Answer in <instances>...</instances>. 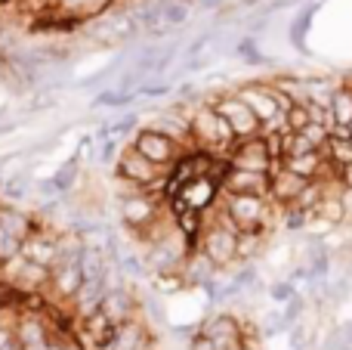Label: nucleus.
<instances>
[{"label":"nucleus","mask_w":352,"mask_h":350,"mask_svg":"<svg viewBox=\"0 0 352 350\" xmlns=\"http://www.w3.org/2000/svg\"><path fill=\"white\" fill-rule=\"evenodd\" d=\"M306 217H309V211H303V208H297V205H291L287 208V214H285V227L287 229H300L306 223Z\"/></svg>","instance_id":"36"},{"label":"nucleus","mask_w":352,"mask_h":350,"mask_svg":"<svg viewBox=\"0 0 352 350\" xmlns=\"http://www.w3.org/2000/svg\"><path fill=\"white\" fill-rule=\"evenodd\" d=\"M349 130H352V124H349Z\"/></svg>","instance_id":"50"},{"label":"nucleus","mask_w":352,"mask_h":350,"mask_svg":"<svg viewBox=\"0 0 352 350\" xmlns=\"http://www.w3.org/2000/svg\"><path fill=\"white\" fill-rule=\"evenodd\" d=\"M22 254L28 260H34V264L56 267V260H59V239L47 236V233H31L28 239L22 242Z\"/></svg>","instance_id":"14"},{"label":"nucleus","mask_w":352,"mask_h":350,"mask_svg":"<svg viewBox=\"0 0 352 350\" xmlns=\"http://www.w3.org/2000/svg\"><path fill=\"white\" fill-rule=\"evenodd\" d=\"M109 264H111V260H105L102 248L84 245V254H80V273H84V279H105Z\"/></svg>","instance_id":"20"},{"label":"nucleus","mask_w":352,"mask_h":350,"mask_svg":"<svg viewBox=\"0 0 352 350\" xmlns=\"http://www.w3.org/2000/svg\"><path fill=\"white\" fill-rule=\"evenodd\" d=\"M3 183H6V174H3V161H0V189H3Z\"/></svg>","instance_id":"48"},{"label":"nucleus","mask_w":352,"mask_h":350,"mask_svg":"<svg viewBox=\"0 0 352 350\" xmlns=\"http://www.w3.org/2000/svg\"><path fill=\"white\" fill-rule=\"evenodd\" d=\"M322 152H324V158L340 171L343 165H352V136H331V143Z\"/></svg>","instance_id":"22"},{"label":"nucleus","mask_w":352,"mask_h":350,"mask_svg":"<svg viewBox=\"0 0 352 350\" xmlns=\"http://www.w3.org/2000/svg\"><path fill=\"white\" fill-rule=\"evenodd\" d=\"M188 350H217V347H213V341L207 338L204 332H201L198 338H192V347H188Z\"/></svg>","instance_id":"41"},{"label":"nucleus","mask_w":352,"mask_h":350,"mask_svg":"<svg viewBox=\"0 0 352 350\" xmlns=\"http://www.w3.org/2000/svg\"><path fill=\"white\" fill-rule=\"evenodd\" d=\"M12 130H16V124H12V121L10 124H0V134H12Z\"/></svg>","instance_id":"46"},{"label":"nucleus","mask_w":352,"mask_h":350,"mask_svg":"<svg viewBox=\"0 0 352 350\" xmlns=\"http://www.w3.org/2000/svg\"><path fill=\"white\" fill-rule=\"evenodd\" d=\"M291 298H294V285L291 282H281V285H275V289H272V301H291Z\"/></svg>","instance_id":"40"},{"label":"nucleus","mask_w":352,"mask_h":350,"mask_svg":"<svg viewBox=\"0 0 352 350\" xmlns=\"http://www.w3.org/2000/svg\"><path fill=\"white\" fill-rule=\"evenodd\" d=\"M84 282H87V279H84V273H80V264H59V267H53V279H50V285L56 289V295L74 298Z\"/></svg>","instance_id":"16"},{"label":"nucleus","mask_w":352,"mask_h":350,"mask_svg":"<svg viewBox=\"0 0 352 350\" xmlns=\"http://www.w3.org/2000/svg\"><path fill=\"white\" fill-rule=\"evenodd\" d=\"M111 260H118V264L124 267V273H127V276H133V279H142L148 273V264L140 258V254H133V251H118Z\"/></svg>","instance_id":"31"},{"label":"nucleus","mask_w":352,"mask_h":350,"mask_svg":"<svg viewBox=\"0 0 352 350\" xmlns=\"http://www.w3.org/2000/svg\"><path fill=\"white\" fill-rule=\"evenodd\" d=\"M309 186V180L306 177H300V174H294V171H287L285 165L281 167H275L272 171V183H269V196L275 198V202H281V205H294L297 202V196Z\"/></svg>","instance_id":"11"},{"label":"nucleus","mask_w":352,"mask_h":350,"mask_svg":"<svg viewBox=\"0 0 352 350\" xmlns=\"http://www.w3.org/2000/svg\"><path fill=\"white\" fill-rule=\"evenodd\" d=\"M192 134H195L198 149H207V152H213V149H226V155H229L232 146L238 143L232 124L219 115L217 105H213L210 99H198V103H195V109H192Z\"/></svg>","instance_id":"1"},{"label":"nucleus","mask_w":352,"mask_h":350,"mask_svg":"<svg viewBox=\"0 0 352 350\" xmlns=\"http://www.w3.org/2000/svg\"><path fill=\"white\" fill-rule=\"evenodd\" d=\"M133 146L140 149L146 158H152L155 165H161V167H173L176 161L186 155V149H182L179 143L170 140L167 134H161V130H155L152 124H148V127H142V130H136V134H133Z\"/></svg>","instance_id":"7"},{"label":"nucleus","mask_w":352,"mask_h":350,"mask_svg":"<svg viewBox=\"0 0 352 350\" xmlns=\"http://www.w3.org/2000/svg\"><path fill=\"white\" fill-rule=\"evenodd\" d=\"M331 112H334L337 124H352V87H337L334 99H331Z\"/></svg>","instance_id":"25"},{"label":"nucleus","mask_w":352,"mask_h":350,"mask_svg":"<svg viewBox=\"0 0 352 350\" xmlns=\"http://www.w3.org/2000/svg\"><path fill=\"white\" fill-rule=\"evenodd\" d=\"M340 180H343V186H352V165L340 167Z\"/></svg>","instance_id":"44"},{"label":"nucleus","mask_w":352,"mask_h":350,"mask_svg":"<svg viewBox=\"0 0 352 350\" xmlns=\"http://www.w3.org/2000/svg\"><path fill=\"white\" fill-rule=\"evenodd\" d=\"M84 326H87V335L93 338V347L109 350V347H111V341L118 338V329H121V322L109 320V316H105L102 310H99V313H93L90 320H84Z\"/></svg>","instance_id":"17"},{"label":"nucleus","mask_w":352,"mask_h":350,"mask_svg":"<svg viewBox=\"0 0 352 350\" xmlns=\"http://www.w3.org/2000/svg\"><path fill=\"white\" fill-rule=\"evenodd\" d=\"M182 260H186V254H182L173 242H158V245H152L146 264H148V270H155V273H173Z\"/></svg>","instance_id":"18"},{"label":"nucleus","mask_w":352,"mask_h":350,"mask_svg":"<svg viewBox=\"0 0 352 350\" xmlns=\"http://www.w3.org/2000/svg\"><path fill=\"white\" fill-rule=\"evenodd\" d=\"M316 10H318V3H309L303 12H300L297 19H294V25H291V41L297 43L300 50H303V41H306V31H309V19L316 16Z\"/></svg>","instance_id":"32"},{"label":"nucleus","mask_w":352,"mask_h":350,"mask_svg":"<svg viewBox=\"0 0 352 350\" xmlns=\"http://www.w3.org/2000/svg\"><path fill=\"white\" fill-rule=\"evenodd\" d=\"M0 227H6L10 233H16L22 242L28 239L31 233H34L28 214H22V211H16V208H3V205H0Z\"/></svg>","instance_id":"21"},{"label":"nucleus","mask_w":352,"mask_h":350,"mask_svg":"<svg viewBox=\"0 0 352 350\" xmlns=\"http://www.w3.org/2000/svg\"><path fill=\"white\" fill-rule=\"evenodd\" d=\"M50 350H74L72 344H50Z\"/></svg>","instance_id":"47"},{"label":"nucleus","mask_w":352,"mask_h":350,"mask_svg":"<svg viewBox=\"0 0 352 350\" xmlns=\"http://www.w3.org/2000/svg\"><path fill=\"white\" fill-rule=\"evenodd\" d=\"M269 183H272V174L269 171H244V167H232L226 171L223 180V192H250V196H269Z\"/></svg>","instance_id":"9"},{"label":"nucleus","mask_w":352,"mask_h":350,"mask_svg":"<svg viewBox=\"0 0 352 350\" xmlns=\"http://www.w3.org/2000/svg\"><path fill=\"white\" fill-rule=\"evenodd\" d=\"M238 93H241L244 103H248L250 109L256 112V118H260L263 124L272 121V118L278 115L281 109H291V105H294L291 96H285L278 87L266 84V81H250V84H244Z\"/></svg>","instance_id":"6"},{"label":"nucleus","mask_w":352,"mask_h":350,"mask_svg":"<svg viewBox=\"0 0 352 350\" xmlns=\"http://www.w3.org/2000/svg\"><path fill=\"white\" fill-rule=\"evenodd\" d=\"M142 347H146V326L140 320H130V322H121L118 338L111 341L109 350H142Z\"/></svg>","instance_id":"19"},{"label":"nucleus","mask_w":352,"mask_h":350,"mask_svg":"<svg viewBox=\"0 0 352 350\" xmlns=\"http://www.w3.org/2000/svg\"><path fill=\"white\" fill-rule=\"evenodd\" d=\"M115 171H118V177H121V180H127L130 186H140V189L158 186L161 180L167 177L164 167L155 165L152 158H146V155H142L133 143L121 149V155H118V161H115Z\"/></svg>","instance_id":"3"},{"label":"nucleus","mask_w":352,"mask_h":350,"mask_svg":"<svg viewBox=\"0 0 352 350\" xmlns=\"http://www.w3.org/2000/svg\"><path fill=\"white\" fill-rule=\"evenodd\" d=\"M213 37H217V31H201L195 41H188L186 47H182V59H198V56H204V50L213 43Z\"/></svg>","instance_id":"35"},{"label":"nucleus","mask_w":352,"mask_h":350,"mask_svg":"<svg viewBox=\"0 0 352 350\" xmlns=\"http://www.w3.org/2000/svg\"><path fill=\"white\" fill-rule=\"evenodd\" d=\"M201 332L213 341L217 350L241 347L238 344V341H241V329H238V322L232 320V316H213V320H207L204 326H201Z\"/></svg>","instance_id":"12"},{"label":"nucleus","mask_w":352,"mask_h":350,"mask_svg":"<svg viewBox=\"0 0 352 350\" xmlns=\"http://www.w3.org/2000/svg\"><path fill=\"white\" fill-rule=\"evenodd\" d=\"M31 186H34L31 174L28 171H19V174H12V177H6V183H3V189H0V192H3L10 202H22V198L31 196Z\"/></svg>","instance_id":"24"},{"label":"nucleus","mask_w":352,"mask_h":350,"mask_svg":"<svg viewBox=\"0 0 352 350\" xmlns=\"http://www.w3.org/2000/svg\"><path fill=\"white\" fill-rule=\"evenodd\" d=\"M3 350H25V344H22V341H19V338H16V341H12V344H6Z\"/></svg>","instance_id":"45"},{"label":"nucleus","mask_w":352,"mask_h":350,"mask_svg":"<svg viewBox=\"0 0 352 350\" xmlns=\"http://www.w3.org/2000/svg\"><path fill=\"white\" fill-rule=\"evenodd\" d=\"M340 198H343V208H346V217H352V186H343Z\"/></svg>","instance_id":"43"},{"label":"nucleus","mask_w":352,"mask_h":350,"mask_svg":"<svg viewBox=\"0 0 352 350\" xmlns=\"http://www.w3.org/2000/svg\"><path fill=\"white\" fill-rule=\"evenodd\" d=\"M25 350H50V344H37V347H25Z\"/></svg>","instance_id":"49"},{"label":"nucleus","mask_w":352,"mask_h":350,"mask_svg":"<svg viewBox=\"0 0 352 350\" xmlns=\"http://www.w3.org/2000/svg\"><path fill=\"white\" fill-rule=\"evenodd\" d=\"M16 254H22V239L16 233H10L6 227H0V264H6Z\"/></svg>","instance_id":"33"},{"label":"nucleus","mask_w":352,"mask_h":350,"mask_svg":"<svg viewBox=\"0 0 352 350\" xmlns=\"http://www.w3.org/2000/svg\"><path fill=\"white\" fill-rule=\"evenodd\" d=\"M136 99H140L136 93H124V90H118V87H105V90L93 99V109H130Z\"/></svg>","instance_id":"23"},{"label":"nucleus","mask_w":352,"mask_h":350,"mask_svg":"<svg viewBox=\"0 0 352 350\" xmlns=\"http://www.w3.org/2000/svg\"><path fill=\"white\" fill-rule=\"evenodd\" d=\"M238 236H241V229H238V223L232 220L226 211H223V217H219V223H213V227L204 233V239H201V251L213 260L217 270L229 267L232 260L238 258Z\"/></svg>","instance_id":"2"},{"label":"nucleus","mask_w":352,"mask_h":350,"mask_svg":"<svg viewBox=\"0 0 352 350\" xmlns=\"http://www.w3.org/2000/svg\"><path fill=\"white\" fill-rule=\"evenodd\" d=\"M102 313L115 322H130L136 313V298L130 295V289H115L105 295L102 301Z\"/></svg>","instance_id":"15"},{"label":"nucleus","mask_w":352,"mask_h":350,"mask_svg":"<svg viewBox=\"0 0 352 350\" xmlns=\"http://www.w3.org/2000/svg\"><path fill=\"white\" fill-rule=\"evenodd\" d=\"M12 341H16V332L6 329V326H0V350H3L6 344H12Z\"/></svg>","instance_id":"42"},{"label":"nucleus","mask_w":352,"mask_h":350,"mask_svg":"<svg viewBox=\"0 0 352 350\" xmlns=\"http://www.w3.org/2000/svg\"><path fill=\"white\" fill-rule=\"evenodd\" d=\"M16 338L22 341L25 347H37V344H47V332H43V322L41 320H22L16 329Z\"/></svg>","instance_id":"26"},{"label":"nucleus","mask_w":352,"mask_h":350,"mask_svg":"<svg viewBox=\"0 0 352 350\" xmlns=\"http://www.w3.org/2000/svg\"><path fill=\"white\" fill-rule=\"evenodd\" d=\"M312 214L324 217V220H331V223L346 220V208H343V198H340V196H328V192H324V198L318 202V208L312 211Z\"/></svg>","instance_id":"30"},{"label":"nucleus","mask_w":352,"mask_h":350,"mask_svg":"<svg viewBox=\"0 0 352 350\" xmlns=\"http://www.w3.org/2000/svg\"><path fill=\"white\" fill-rule=\"evenodd\" d=\"M229 3L232 0H195V6H198L201 12H213V16H217L223 6H229Z\"/></svg>","instance_id":"39"},{"label":"nucleus","mask_w":352,"mask_h":350,"mask_svg":"<svg viewBox=\"0 0 352 350\" xmlns=\"http://www.w3.org/2000/svg\"><path fill=\"white\" fill-rule=\"evenodd\" d=\"M173 87L170 84H140L136 87V96H170Z\"/></svg>","instance_id":"37"},{"label":"nucleus","mask_w":352,"mask_h":350,"mask_svg":"<svg viewBox=\"0 0 352 350\" xmlns=\"http://www.w3.org/2000/svg\"><path fill=\"white\" fill-rule=\"evenodd\" d=\"M232 167H244V171H269L272 174V152H269V140L266 134H256L248 136V140H238L229 152Z\"/></svg>","instance_id":"8"},{"label":"nucleus","mask_w":352,"mask_h":350,"mask_svg":"<svg viewBox=\"0 0 352 350\" xmlns=\"http://www.w3.org/2000/svg\"><path fill=\"white\" fill-rule=\"evenodd\" d=\"M213 105H217V112L226 118V121L232 124V130H235L238 140H248V136H256L263 134V121L256 118V112L250 109L248 103L241 99V93H219V96L210 99Z\"/></svg>","instance_id":"4"},{"label":"nucleus","mask_w":352,"mask_h":350,"mask_svg":"<svg viewBox=\"0 0 352 350\" xmlns=\"http://www.w3.org/2000/svg\"><path fill=\"white\" fill-rule=\"evenodd\" d=\"M105 295H109L105 279H87V282L78 289V295L72 298V304H74V310H78L80 320H90L93 313H99V310H102Z\"/></svg>","instance_id":"13"},{"label":"nucleus","mask_w":352,"mask_h":350,"mask_svg":"<svg viewBox=\"0 0 352 350\" xmlns=\"http://www.w3.org/2000/svg\"><path fill=\"white\" fill-rule=\"evenodd\" d=\"M78 177H80V161H78V155L74 158H68L65 165L59 167V171L53 174V180H56V189L65 196V192H72L74 189V183H78Z\"/></svg>","instance_id":"28"},{"label":"nucleus","mask_w":352,"mask_h":350,"mask_svg":"<svg viewBox=\"0 0 352 350\" xmlns=\"http://www.w3.org/2000/svg\"><path fill=\"white\" fill-rule=\"evenodd\" d=\"M235 56L241 62H248V65H263L266 62V56L260 53V47H256V37L254 34H244L235 41Z\"/></svg>","instance_id":"29"},{"label":"nucleus","mask_w":352,"mask_h":350,"mask_svg":"<svg viewBox=\"0 0 352 350\" xmlns=\"http://www.w3.org/2000/svg\"><path fill=\"white\" fill-rule=\"evenodd\" d=\"M121 220L127 227H148V223L158 220V202L152 196L142 192H130L121 198Z\"/></svg>","instance_id":"10"},{"label":"nucleus","mask_w":352,"mask_h":350,"mask_svg":"<svg viewBox=\"0 0 352 350\" xmlns=\"http://www.w3.org/2000/svg\"><path fill=\"white\" fill-rule=\"evenodd\" d=\"M312 124V112H309V103H294L287 109V127L291 130H306Z\"/></svg>","instance_id":"34"},{"label":"nucleus","mask_w":352,"mask_h":350,"mask_svg":"<svg viewBox=\"0 0 352 350\" xmlns=\"http://www.w3.org/2000/svg\"><path fill=\"white\" fill-rule=\"evenodd\" d=\"M226 214L238 223L241 233H260L269 217V202L250 192H226Z\"/></svg>","instance_id":"5"},{"label":"nucleus","mask_w":352,"mask_h":350,"mask_svg":"<svg viewBox=\"0 0 352 350\" xmlns=\"http://www.w3.org/2000/svg\"><path fill=\"white\" fill-rule=\"evenodd\" d=\"M192 19V3L186 0H164V25L167 28H182Z\"/></svg>","instance_id":"27"},{"label":"nucleus","mask_w":352,"mask_h":350,"mask_svg":"<svg viewBox=\"0 0 352 350\" xmlns=\"http://www.w3.org/2000/svg\"><path fill=\"white\" fill-rule=\"evenodd\" d=\"M87 0H56V12H72V16H80V10H84ZM84 19V16H80ZM87 22V19H84Z\"/></svg>","instance_id":"38"}]
</instances>
